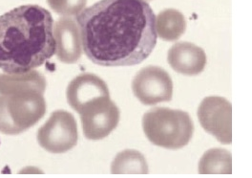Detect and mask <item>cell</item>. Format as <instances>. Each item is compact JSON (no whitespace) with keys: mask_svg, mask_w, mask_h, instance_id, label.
I'll list each match as a JSON object with an SVG mask.
<instances>
[{"mask_svg":"<svg viewBox=\"0 0 252 178\" xmlns=\"http://www.w3.org/2000/svg\"><path fill=\"white\" fill-rule=\"evenodd\" d=\"M83 133L89 140H101L115 130L121 112L110 96L93 100L79 110Z\"/></svg>","mask_w":252,"mask_h":178,"instance_id":"8992f818","label":"cell"},{"mask_svg":"<svg viewBox=\"0 0 252 178\" xmlns=\"http://www.w3.org/2000/svg\"><path fill=\"white\" fill-rule=\"evenodd\" d=\"M111 172L115 175H145L148 174V166L140 151L126 149L116 156L111 166Z\"/></svg>","mask_w":252,"mask_h":178,"instance_id":"4fadbf2b","label":"cell"},{"mask_svg":"<svg viewBox=\"0 0 252 178\" xmlns=\"http://www.w3.org/2000/svg\"><path fill=\"white\" fill-rule=\"evenodd\" d=\"M187 29V21L184 15L175 10L166 9L157 16L156 32L161 39L174 41L179 39Z\"/></svg>","mask_w":252,"mask_h":178,"instance_id":"7c38bea8","label":"cell"},{"mask_svg":"<svg viewBox=\"0 0 252 178\" xmlns=\"http://www.w3.org/2000/svg\"><path fill=\"white\" fill-rule=\"evenodd\" d=\"M201 175H230L231 155L225 149L214 148L206 151L199 165Z\"/></svg>","mask_w":252,"mask_h":178,"instance_id":"5bb4252c","label":"cell"},{"mask_svg":"<svg viewBox=\"0 0 252 178\" xmlns=\"http://www.w3.org/2000/svg\"><path fill=\"white\" fill-rule=\"evenodd\" d=\"M77 21L84 53L94 65H140L157 44L155 14L144 0H99Z\"/></svg>","mask_w":252,"mask_h":178,"instance_id":"6da1fadb","label":"cell"},{"mask_svg":"<svg viewBox=\"0 0 252 178\" xmlns=\"http://www.w3.org/2000/svg\"><path fill=\"white\" fill-rule=\"evenodd\" d=\"M50 8L64 16H77L84 10L87 0H47Z\"/></svg>","mask_w":252,"mask_h":178,"instance_id":"9a60e30c","label":"cell"},{"mask_svg":"<svg viewBox=\"0 0 252 178\" xmlns=\"http://www.w3.org/2000/svg\"><path fill=\"white\" fill-rule=\"evenodd\" d=\"M0 132L4 133V134H8V135L19 134L16 127L11 122L9 115L5 109L3 98L1 95H0Z\"/></svg>","mask_w":252,"mask_h":178,"instance_id":"2e32d148","label":"cell"},{"mask_svg":"<svg viewBox=\"0 0 252 178\" xmlns=\"http://www.w3.org/2000/svg\"><path fill=\"white\" fill-rule=\"evenodd\" d=\"M134 95L145 106L169 102L173 97V81L161 67L142 68L132 81Z\"/></svg>","mask_w":252,"mask_h":178,"instance_id":"52a82bcc","label":"cell"},{"mask_svg":"<svg viewBox=\"0 0 252 178\" xmlns=\"http://www.w3.org/2000/svg\"><path fill=\"white\" fill-rule=\"evenodd\" d=\"M142 128L152 144L168 149L187 146L194 132L188 112L168 107H154L144 114Z\"/></svg>","mask_w":252,"mask_h":178,"instance_id":"277c9868","label":"cell"},{"mask_svg":"<svg viewBox=\"0 0 252 178\" xmlns=\"http://www.w3.org/2000/svg\"><path fill=\"white\" fill-rule=\"evenodd\" d=\"M56 54L64 64H76L82 54L79 24L70 17L60 18L55 24Z\"/></svg>","mask_w":252,"mask_h":178,"instance_id":"9c48e42d","label":"cell"},{"mask_svg":"<svg viewBox=\"0 0 252 178\" xmlns=\"http://www.w3.org/2000/svg\"><path fill=\"white\" fill-rule=\"evenodd\" d=\"M70 107L78 113L87 103L97 98L110 96L106 82L92 73H84L71 81L66 91Z\"/></svg>","mask_w":252,"mask_h":178,"instance_id":"30bf717a","label":"cell"},{"mask_svg":"<svg viewBox=\"0 0 252 178\" xmlns=\"http://www.w3.org/2000/svg\"><path fill=\"white\" fill-rule=\"evenodd\" d=\"M168 64L176 72L186 76L202 73L206 65L204 49L191 42H178L168 51Z\"/></svg>","mask_w":252,"mask_h":178,"instance_id":"8fae6325","label":"cell"},{"mask_svg":"<svg viewBox=\"0 0 252 178\" xmlns=\"http://www.w3.org/2000/svg\"><path fill=\"white\" fill-rule=\"evenodd\" d=\"M78 140L75 117L65 110H57L51 114L37 132L38 144L51 153H64L76 146Z\"/></svg>","mask_w":252,"mask_h":178,"instance_id":"5b68a950","label":"cell"},{"mask_svg":"<svg viewBox=\"0 0 252 178\" xmlns=\"http://www.w3.org/2000/svg\"><path fill=\"white\" fill-rule=\"evenodd\" d=\"M45 77L36 70L17 74H0V95L18 133L29 130L46 112Z\"/></svg>","mask_w":252,"mask_h":178,"instance_id":"3957f363","label":"cell"},{"mask_svg":"<svg viewBox=\"0 0 252 178\" xmlns=\"http://www.w3.org/2000/svg\"><path fill=\"white\" fill-rule=\"evenodd\" d=\"M198 118L203 129L221 144L232 142V106L224 98L206 97L202 101Z\"/></svg>","mask_w":252,"mask_h":178,"instance_id":"ba28073f","label":"cell"},{"mask_svg":"<svg viewBox=\"0 0 252 178\" xmlns=\"http://www.w3.org/2000/svg\"><path fill=\"white\" fill-rule=\"evenodd\" d=\"M56 54L54 19L38 5H23L0 16V69L25 73Z\"/></svg>","mask_w":252,"mask_h":178,"instance_id":"7a4b0ae2","label":"cell"}]
</instances>
